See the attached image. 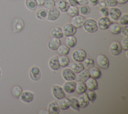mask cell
Here are the masks:
<instances>
[{
	"label": "cell",
	"instance_id": "obj_8",
	"mask_svg": "<svg viewBox=\"0 0 128 114\" xmlns=\"http://www.w3.org/2000/svg\"><path fill=\"white\" fill-rule=\"evenodd\" d=\"M85 20L86 19L84 16L78 15L72 17L70 22L71 24L76 28H80L82 27Z\"/></svg>",
	"mask_w": 128,
	"mask_h": 114
},
{
	"label": "cell",
	"instance_id": "obj_46",
	"mask_svg": "<svg viewBox=\"0 0 128 114\" xmlns=\"http://www.w3.org/2000/svg\"><path fill=\"white\" fill-rule=\"evenodd\" d=\"M70 6H75L76 7L77 6L79 5L78 3L76 1V0H68V2Z\"/></svg>",
	"mask_w": 128,
	"mask_h": 114
},
{
	"label": "cell",
	"instance_id": "obj_51",
	"mask_svg": "<svg viewBox=\"0 0 128 114\" xmlns=\"http://www.w3.org/2000/svg\"><path fill=\"white\" fill-rule=\"evenodd\" d=\"M36 1L38 5L40 6H42L44 5L45 0H36Z\"/></svg>",
	"mask_w": 128,
	"mask_h": 114
},
{
	"label": "cell",
	"instance_id": "obj_11",
	"mask_svg": "<svg viewBox=\"0 0 128 114\" xmlns=\"http://www.w3.org/2000/svg\"><path fill=\"white\" fill-rule=\"evenodd\" d=\"M30 78L34 81L39 80L41 76V71L40 68L36 66H32L29 71Z\"/></svg>",
	"mask_w": 128,
	"mask_h": 114
},
{
	"label": "cell",
	"instance_id": "obj_45",
	"mask_svg": "<svg viewBox=\"0 0 128 114\" xmlns=\"http://www.w3.org/2000/svg\"><path fill=\"white\" fill-rule=\"evenodd\" d=\"M128 25H126L123 26V27H122L121 28L120 33L124 36H128Z\"/></svg>",
	"mask_w": 128,
	"mask_h": 114
},
{
	"label": "cell",
	"instance_id": "obj_53",
	"mask_svg": "<svg viewBox=\"0 0 128 114\" xmlns=\"http://www.w3.org/2000/svg\"><path fill=\"white\" fill-rule=\"evenodd\" d=\"M0 74H1V71H0Z\"/></svg>",
	"mask_w": 128,
	"mask_h": 114
},
{
	"label": "cell",
	"instance_id": "obj_5",
	"mask_svg": "<svg viewBox=\"0 0 128 114\" xmlns=\"http://www.w3.org/2000/svg\"><path fill=\"white\" fill-rule=\"evenodd\" d=\"M54 96L57 99H60L66 97L65 91L62 87L58 85H54L52 89Z\"/></svg>",
	"mask_w": 128,
	"mask_h": 114
},
{
	"label": "cell",
	"instance_id": "obj_37",
	"mask_svg": "<svg viewBox=\"0 0 128 114\" xmlns=\"http://www.w3.org/2000/svg\"><path fill=\"white\" fill-rule=\"evenodd\" d=\"M66 12L68 14L72 17L79 14V10L78 8L75 6H70Z\"/></svg>",
	"mask_w": 128,
	"mask_h": 114
},
{
	"label": "cell",
	"instance_id": "obj_16",
	"mask_svg": "<svg viewBox=\"0 0 128 114\" xmlns=\"http://www.w3.org/2000/svg\"><path fill=\"white\" fill-rule=\"evenodd\" d=\"M84 82L88 89L96 90L98 89V83L96 80L90 76Z\"/></svg>",
	"mask_w": 128,
	"mask_h": 114
},
{
	"label": "cell",
	"instance_id": "obj_12",
	"mask_svg": "<svg viewBox=\"0 0 128 114\" xmlns=\"http://www.w3.org/2000/svg\"><path fill=\"white\" fill-rule=\"evenodd\" d=\"M60 15V12L58 9L54 7L50 9H49L48 15H47V19L50 21H54L58 19Z\"/></svg>",
	"mask_w": 128,
	"mask_h": 114
},
{
	"label": "cell",
	"instance_id": "obj_32",
	"mask_svg": "<svg viewBox=\"0 0 128 114\" xmlns=\"http://www.w3.org/2000/svg\"><path fill=\"white\" fill-rule=\"evenodd\" d=\"M56 50L60 55H67L70 53V49L66 45L60 44Z\"/></svg>",
	"mask_w": 128,
	"mask_h": 114
},
{
	"label": "cell",
	"instance_id": "obj_29",
	"mask_svg": "<svg viewBox=\"0 0 128 114\" xmlns=\"http://www.w3.org/2000/svg\"><path fill=\"white\" fill-rule=\"evenodd\" d=\"M77 41L76 38L74 36H70L66 37L65 39V43L69 48H74L76 45Z\"/></svg>",
	"mask_w": 128,
	"mask_h": 114
},
{
	"label": "cell",
	"instance_id": "obj_42",
	"mask_svg": "<svg viewBox=\"0 0 128 114\" xmlns=\"http://www.w3.org/2000/svg\"><path fill=\"white\" fill-rule=\"evenodd\" d=\"M128 36H126L124 38H123L121 42L120 43L122 49H124L125 51H128Z\"/></svg>",
	"mask_w": 128,
	"mask_h": 114
},
{
	"label": "cell",
	"instance_id": "obj_1",
	"mask_svg": "<svg viewBox=\"0 0 128 114\" xmlns=\"http://www.w3.org/2000/svg\"><path fill=\"white\" fill-rule=\"evenodd\" d=\"M82 27L86 32L90 33H94L98 29L96 22L91 18L86 19Z\"/></svg>",
	"mask_w": 128,
	"mask_h": 114
},
{
	"label": "cell",
	"instance_id": "obj_26",
	"mask_svg": "<svg viewBox=\"0 0 128 114\" xmlns=\"http://www.w3.org/2000/svg\"><path fill=\"white\" fill-rule=\"evenodd\" d=\"M57 102L60 108L62 110H66L70 107L69 98H68L64 97L62 98L58 99Z\"/></svg>",
	"mask_w": 128,
	"mask_h": 114
},
{
	"label": "cell",
	"instance_id": "obj_28",
	"mask_svg": "<svg viewBox=\"0 0 128 114\" xmlns=\"http://www.w3.org/2000/svg\"><path fill=\"white\" fill-rule=\"evenodd\" d=\"M122 26L118 23L110 24L108 28L111 33L114 35H118L120 33Z\"/></svg>",
	"mask_w": 128,
	"mask_h": 114
},
{
	"label": "cell",
	"instance_id": "obj_34",
	"mask_svg": "<svg viewBox=\"0 0 128 114\" xmlns=\"http://www.w3.org/2000/svg\"><path fill=\"white\" fill-rule=\"evenodd\" d=\"M25 4L26 8L32 11H35L38 6L36 0H26Z\"/></svg>",
	"mask_w": 128,
	"mask_h": 114
},
{
	"label": "cell",
	"instance_id": "obj_19",
	"mask_svg": "<svg viewBox=\"0 0 128 114\" xmlns=\"http://www.w3.org/2000/svg\"><path fill=\"white\" fill-rule=\"evenodd\" d=\"M56 7L58 9L60 12L65 13L66 12L70 7V5L68 1L66 0H60L56 3Z\"/></svg>",
	"mask_w": 128,
	"mask_h": 114
},
{
	"label": "cell",
	"instance_id": "obj_44",
	"mask_svg": "<svg viewBox=\"0 0 128 114\" xmlns=\"http://www.w3.org/2000/svg\"><path fill=\"white\" fill-rule=\"evenodd\" d=\"M106 6L109 7H114L118 5L116 0H106Z\"/></svg>",
	"mask_w": 128,
	"mask_h": 114
},
{
	"label": "cell",
	"instance_id": "obj_6",
	"mask_svg": "<svg viewBox=\"0 0 128 114\" xmlns=\"http://www.w3.org/2000/svg\"><path fill=\"white\" fill-rule=\"evenodd\" d=\"M110 53L113 56H118L120 54L122 51V48L120 43L117 41H113L110 45Z\"/></svg>",
	"mask_w": 128,
	"mask_h": 114
},
{
	"label": "cell",
	"instance_id": "obj_7",
	"mask_svg": "<svg viewBox=\"0 0 128 114\" xmlns=\"http://www.w3.org/2000/svg\"><path fill=\"white\" fill-rule=\"evenodd\" d=\"M86 57V51L82 49H78L74 50L72 54V58L77 62H82Z\"/></svg>",
	"mask_w": 128,
	"mask_h": 114
},
{
	"label": "cell",
	"instance_id": "obj_33",
	"mask_svg": "<svg viewBox=\"0 0 128 114\" xmlns=\"http://www.w3.org/2000/svg\"><path fill=\"white\" fill-rule=\"evenodd\" d=\"M22 92V87L19 85H14L12 87V93L15 98H20V96Z\"/></svg>",
	"mask_w": 128,
	"mask_h": 114
},
{
	"label": "cell",
	"instance_id": "obj_2",
	"mask_svg": "<svg viewBox=\"0 0 128 114\" xmlns=\"http://www.w3.org/2000/svg\"><path fill=\"white\" fill-rule=\"evenodd\" d=\"M24 27V23L20 18H14L12 22V28L14 33H18L22 31Z\"/></svg>",
	"mask_w": 128,
	"mask_h": 114
},
{
	"label": "cell",
	"instance_id": "obj_35",
	"mask_svg": "<svg viewBox=\"0 0 128 114\" xmlns=\"http://www.w3.org/2000/svg\"><path fill=\"white\" fill-rule=\"evenodd\" d=\"M82 62L84 67L88 69H89L90 68L94 66V60L92 58L88 57H86Z\"/></svg>",
	"mask_w": 128,
	"mask_h": 114
},
{
	"label": "cell",
	"instance_id": "obj_13",
	"mask_svg": "<svg viewBox=\"0 0 128 114\" xmlns=\"http://www.w3.org/2000/svg\"><path fill=\"white\" fill-rule=\"evenodd\" d=\"M61 44V41L60 39L52 37L50 39L48 43V48L52 51H56Z\"/></svg>",
	"mask_w": 128,
	"mask_h": 114
},
{
	"label": "cell",
	"instance_id": "obj_3",
	"mask_svg": "<svg viewBox=\"0 0 128 114\" xmlns=\"http://www.w3.org/2000/svg\"><path fill=\"white\" fill-rule=\"evenodd\" d=\"M96 61L98 66L102 69H106L109 67V60L107 57L103 54H99L96 57Z\"/></svg>",
	"mask_w": 128,
	"mask_h": 114
},
{
	"label": "cell",
	"instance_id": "obj_36",
	"mask_svg": "<svg viewBox=\"0 0 128 114\" xmlns=\"http://www.w3.org/2000/svg\"><path fill=\"white\" fill-rule=\"evenodd\" d=\"M48 11L44 9L38 10L36 13V17L40 20H42L46 18Z\"/></svg>",
	"mask_w": 128,
	"mask_h": 114
},
{
	"label": "cell",
	"instance_id": "obj_47",
	"mask_svg": "<svg viewBox=\"0 0 128 114\" xmlns=\"http://www.w3.org/2000/svg\"><path fill=\"white\" fill-rule=\"evenodd\" d=\"M98 6L100 8H102V7H106V3L104 1H99L98 2Z\"/></svg>",
	"mask_w": 128,
	"mask_h": 114
},
{
	"label": "cell",
	"instance_id": "obj_48",
	"mask_svg": "<svg viewBox=\"0 0 128 114\" xmlns=\"http://www.w3.org/2000/svg\"><path fill=\"white\" fill-rule=\"evenodd\" d=\"M79 5H86L88 3V0H76Z\"/></svg>",
	"mask_w": 128,
	"mask_h": 114
},
{
	"label": "cell",
	"instance_id": "obj_20",
	"mask_svg": "<svg viewBox=\"0 0 128 114\" xmlns=\"http://www.w3.org/2000/svg\"><path fill=\"white\" fill-rule=\"evenodd\" d=\"M78 99L80 107L82 108L87 107L90 103V100L86 92L80 94V96Z\"/></svg>",
	"mask_w": 128,
	"mask_h": 114
},
{
	"label": "cell",
	"instance_id": "obj_4",
	"mask_svg": "<svg viewBox=\"0 0 128 114\" xmlns=\"http://www.w3.org/2000/svg\"><path fill=\"white\" fill-rule=\"evenodd\" d=\"M63 35L66 37L74 36L76 32V28L74 27L71 23L65 24L62 28Z\"/></svg>",
	"mask_w": 128,
	"mask_h": 114
},
{
	"label": "cell",
	"instance_id": "obj_23",
	"mask_svg": "<svg viewBox=\"0 0 128 114\" xmlns=\"http://www.w3.org/2000/svg\"><path fill=\"white\" fill-rule=\"evenodd\" d=\"M70 67L75 73H78L84 68L83 64L81 62L77 61L72 62L70 65Z\"/></svg>",
	"mask_w": 128,
	"mask_h": 114
},
{
	"label": "cell",
	"instance_id": "obj_41",
	"mask_svg": "<svg viewBox=\"0 0 128 114\" xmlns=\"http://www.w3.org/2000/svg\"><path fill=\"white\" fill-rule=\"evenodd\" d=\"M44 5L46 9H50L55 7L56 3L54 0H45Z\"/></svg>",
	"mask_w": 128,
	"mask_h": 114
},
{
	"label": "cell",
	"instance_id": "obj_40",
	"mask_svg": "<svg viewBox=\"0 0 128 114\" xmlns=\"http://www.w3.org/2000/svg\"><path fill=\"white\" fill-rule=\"evenodd\" d=\"M90 11H91V9L88 6L82 5L80 7L79 13L80 12L81 14L84 15H87L90 13Z\"/></svg>",
	"mask_w": 128,
	"mask_h": 114
},
{
	"label": "cell",
	"instance_id": "obj_9",
	"mask_svg": "<svg viewBox=\"0 0 128 114\" xmlns=\"http://www.w3.org/2000/svg\"><path fill=\"white\" fill-rule=\"evenodd\" d=\"M62 75L66 81L74 80L76 79V73L70 68H64L62 70Z\"/></svg>",
	"mask_w": 128,
	"mask_h": 114
},
{
	"label": "cell",
	"instance_id": "obj_15",
	"mask_svg": "<svg viewBox=\"0 0 128 114\" xmlns=\"http://www.w3.org/2000/svg\"><path fill=\"white\" fill-rule=\"evenodd\" d=\"M121 15V11L118 8L112 7L108 10V16L113 20L118 21Z\"/></svg>",
	"mask_w": 128,
	"mask_h": 114
},
{
	"label": "cell",
	"instance_id": "obj_25",
	"mask_svg": "<svg viewBox=\"0 0 128 114\" xmlns=\"http://www.w3.org/2000/svg\"><path fill=\"white\" fill-rule=\"evenodd\" d=\"M50 35L52 37L58 39H60L64 36L62 28L58 26L54 27L50 31Z\"/></svg>",
	"mask_w": 128,
	"mask_h": 114
},
{
	"label": "cell",
	"instance_id": "obj_27",
	"mask_svg": "<svg viewBox=\"0 0 128 114\" xmlns=\"http://www.w3.org/2000/svg\"><path fill=\"white\" fill-rule=\"evenodd\" d=\"M87 87L84 82L80 81L76 83L75 91L79 94H81L86 92L87 90Z\"/></svg>",
	"mask_w": 128,
	"mask_h": 114
},
{
	"label": "cell",
	"instance_id": "obj_14",
	"mask_svg": "<svg viewBox=\"0 0 128 114\" xmlns=\"http://www.w3.org/2000/svg\"><path fill=\"white\" fill-rule=\"evenodd\" d=\"M76 86V82L74 80L67 81L64 84L62 88L67 93H72L75 91Z\"/></svg>",
	"mask_w": 128,
	"mask_h": 114
},
{
	"label": "cell",
	"instance_id": "obj_38",
	"mask_svg": "<svg viewBox=\"0 0 128 114\" xmlns=\"http://www.w3.org/2000/svg\"><path fill=\"white\" fill-rule=\"evenodd\" d=\"M118 22L120 25L122 26H126L128 24V14L127 13L121 15L119 19H118Z\"/></svg>",
	"mask_w": 128,
	"mask_h": 114
},
{
	"label": "cell",
	"instance_id": "obj_30",
	"mask_svg": "<svg viewBox=\"0 0 128 114\" xmlns=\"http://www.w3.org/2000/svg\"><path fill=\"white\" fill-rule=\"evenodd\" d=\"M69 104L70 107L72 109L78 111H80V107L77 98L74 97H72L69 98Z\"/></svg>",
	"mask_w": 128,
	"mask_h": 114
},
{
	"label": "cell",
	"instance_id": "obj_31",
	"mask_svg": "<svg viewBox=\"0 0 128 114\" xmlns=\"http://www.w3.org/2000/svg\"><path fill=\"white\" fill-rule=\"evenodd\" d=\"M59 64L60 67H66L70 63V59L66 55H60L58 57Z\"/></svg>",
	"mask_w": 128,
	"mask_h": 114
},
{
	"label": "cell",
	"instance_id": "obj_50",
	"mask_svg": "<svg viewBox=\"0 0 128 114\" xmlns=\"http://www.w3.org/2000/svg\"><path fill=\"white\" fill-rule=\"evenodd\" d=\"M38 113H41V114H44V113H46V114H48V113H49L48 110L45 109H40L38 112Z\"/></svg>",
	"mask_w": 128,
	"mask_h": 114
},
{
	"label": "cell",
	"instance_id": "obj_52",
	"mask_svg": "<svg viewBox=\"0 0 128 114\" xmlns=\"http://www.w3.org/2000/svg\"><path fill=\"white\" fill-rule=\"evenodd\" d=\"M128 0H116L118 4H119L120 5L125 4L128 2Z\"/></svg>",
	"mask_w": 128,
	"mask_h": 114
},
{
	"label": "cell",
	"instance_id": "obj_17",
	"mask_svg": "<svg viewBox=\"0 0 128 114\" xmlns=\"http://www.w3.org/2000/svg\"><path fill=\"white\" fill-rule=\"evenodd\" d=\"M48 66L51 69L54 71H56L58 70L60 66L59 64L58 56H54L50 58L48 61Z\"/></svg>",
	"mask_w": 128,
	"mask_h": 114
},
{
	"label": "cell",
	"instance_id": "obj_39",
	"mask_svg": "<svg viewBox=\"0 0 128 114\" xmlns=\"http://www.w3.org/2000/svg\"><path fill=\"white\" fill-rule=\"evenodd\" d=\"M90 101L93 102L96 98V94L94 90L87 89L86 92Z\"/></svg>",
	"mask_w": 128,
	"mask_h": 114
},
{
	"label": "cell",
	"instance_id": "obj_43",
	"mask_svg": "<svg viewBox=\"0 0 128 114\" xmlns=\"http://www.w3.org/2000/svg\"><path fill=\"white\" fill-rule=\"evenodd\" d=\"M98 12L102 17H108V9L106 7L100 8L99 9Z\"/></svg>",
	"mask_w": 128,
	"mask_h": 114
},
{
	"label": "cell",
	"instance_id": "obj_10",
	"mask_svg": "<svg viewBox=\"0 0 128 114\" xmlns=\"http://www.w3.org/2000/svg\"><path fill=\"white\" fill-rule=\"evenodd\" d=\"M96 23L98 28L102 30H104L108 29L111 24L110 21L106 17H101L98 20Z\"/></svg>",
	"mask_w": 128,
	"mask_h": 114
},
{
	"label": "cell",
	"instance_id": "obj_18",
	"mask_svg": "<svg viewBox=\"0 0 128 114\" xmlns=\"http://www.w3.org/2000/svg\"><path fill=\"white\" fill-rule=\"evenodd\" d=\"M90 77V74L88 70V69L84 68L82 71L78 73L76 79V80L78 82H85Z\"/></svg>",
	"mask_w": 128,
	"mask_h": 114
},
{
	"label": "cell",
	"instance_id": "obj_54",
	"mask_svg": "<svg viewBox=\"0 0 128 114\" xmlns=\"http://www.w3.org/2000/svg\"><path fill=\"white\" fill-rule=\"evenodd\" d=\"M102 1H106V0H102Z\"/></svg>",
	"mask_w": 128,
	"mask_h": 114
},
{
	"label": "cell",
	"instance_id": "obj_21",
	"mask_svg": "<svg viewBox=\"0 0 128 114\" xmlns=\"http://www.w3.org/2000/svg\"><path fill=\"white\" fill-rule=\"evenodd\" d=\"M60 108L58 106V102L56 101L50 102L48 106V111L50 114H58Z\"/></svg>",
	"mask_w": 128,
	"mask_h": 114
},
{
	"label": "cell",
	"instance_id": "obj_24",
	"mask_svg": "<svg viewBox=\"0 0 128 114\" xmlns=\"http://www.w3.org/2000/svg\"><path fill=\"white\" fill-rule=\"evenodd\" d=\"M88 71L90 74V76L96 79H98L100 78L102 76L101 71L98 67L93 66L92 68H90Z\"/></svg>",
	"mask_w": 128,
	"mask_h": 114
},
{
	"label": "cell",
	"instance_id": "obj_22",
	"mask_svg": "<svg viewBox=\"0 0 128 114\" xmlns=\"http://www.w3.org/2000/svg\"><path fill=\"white\" fill-rule=\"evenodd\" d=\"M20 98L22 101L24 102H31L34 98L33 94L30 91H24L22 92L21 93Z\"/></svg>",
	"mask_w": 128,
	"mask_h": 114
},
{
	"label": "cell",
	"instance_id": "obj_49",
	"mask_svg": "<svg viewBox=\"0 0 128 114\" xmlns=\"http://www.w3.org/2000/svg\"><path fill=\"white\" fill-rule=\"evenodd\" d=\"M99 0H88V3L92 6H95L98 5Z\"/></svg>",
	"mask_w": 128,
	"mask_h": 114
}]
</instances>
